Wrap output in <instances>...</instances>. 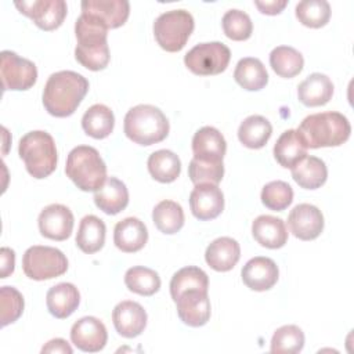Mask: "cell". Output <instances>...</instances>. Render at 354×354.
I'll return each instance as SVG.
<instances>
[{
	"label": "cell",
	"mask_w": 354,
	"mask_h": 354,
	"mask_svg": "<svg viewBox=\"0 0 354 354\" xmlns=\"http://www.w3.org/2000/svg\"><path fill=\"white\" fill-rule=\"evenodd\" d=\"M124 283L130 292L141 296H152L160 289L158 272L142 266L129 268L124 274Z\"/></svg>",
	"instance_id": "e575fe53"
},
{
	"label": "cell",
	"mask_w": 354,
	"mask_h": 354,
	"mask_svg": "<svg viewBox=\"0 0 354 354\" xmlns=\"http://www.w3.org/2000/svg\"><path fill=\"white\" fill-rule=\"evenodd\" d=\"M272 134V126L264 116L250 115L238 129V138L241 144L250 149L263 148Z\"/></svg>",
	"instance_id": "4dcf8cb0"
},
{
	"label": "cell",
	"mask_w": 354,
	"mask_h": 354,
	"mask_svg": "<svg viewBox=\"0 0 354 354\" xmlns=\"http://www.w3.org/2000/svg\"><path fill=\"white\" fill-rule=\"evenodd\" d=\"M105 232L106 228L101 218L93 214L84 216L77 228L76 245L82 252L93 254L102 249L105 243Z\"/></svg>",
	"instance_id": "4316f807"
},
{
	"label": "cell",
	"mask_w": 354,
	"mask_h": 354,
	"mask_svg": "<svg viewBox=\"0 0 354 354\" xmlns=\"http://www.w3.org/2000/svg\"><path fill=\"white\" fill-rule=\"evenodd\" d=\"M270 65L272 71L285 79L295 77L303 69V55L290 46H278L270 53Z\"/></svg>",
	"instance_id": "d6a6232c"
},
{
	"label": "cell",
	"mask_w": 354,
	"mask_h": 354,
	"mask_svg": "<svg viewBox=\"0 0 354 354\" xmlns=\"http://www.w3.org/2000/svg\"><path fill=\"white\" fill-rule=\"evenodd\" d=\"M0 257H1V271L0 278H7L10 274L14 272L15 266V253L10 248H1L0 249Z\"/></svg>",
	"instance_id": "ee69618b"
},
{
	"label": "cell",
	"mask_w": 354,
	"mask_h": 354,
	"mask_svg": "<svg viewBox=\"0 0 354 354\" xmlns=\"http://www.w3.org/2000/svg\"><path fill=\"white\" fill-rule=\"evenodd\" d=\"M18 153L25 163L26 171L35 178H46L57 167V147L47 131L33 130L26 133L19 140Z\"/></svg>",
	"instance_id": "277c9868"
},
{
	"label": "cell",
	"mask_w": 354,
	"mask_h": 354,
	"mask_svg": "<svg viewBox=\"0 0 354 354\" xmlns=\"http://www.w3.org/2000/svg\"><path fill=\"white\" fill-rule=\"evenodd\" d=\"M71 340L84 353H97L106 344V328L95 317H83L72 325Z\"/></svg>",
	"instance_id": "5bb4252c"
},
{
	"label": "cell",
	"mask_w": 354,
	"mask_h": 354,
	"mask_svg": "<svg viewBox=\"0 0 354 354\" xmlns=\"http://www.w3.org/2000/svg\"><path fill=\"white\" fill-rule=\"evenodd\" d=\"M0 308H1V326L15 322L24 311V297L12 286H1L0 289Z\"/></svg>",
	"instance_id": "b9f144b4"
},
{
	"label": "cell",
	"mask_w": 354,
	"mask_h": 354,
	"mask_svg": "<svg viewBox=\"0 0 354 354\" xmlns=\"http://www.w3.org/2000/svg\"><path fill=\"white\" fill-rule=\"evenodd\" d=\"M231 51L221 41L201 43L184 57L185 66L195 75L212 76L224 72L230 64Z\"/></svg>",
	"instance_id": "ba28073f"
},
{
	"label": "cell",
	"mask_w": 354,
	"mask_h": 354,
	"mask_svg": "<svg viewBox=\"0 0 354 354\" xmlns=\"http://www.w3.org/2000/svg\"><path fill=\"white\" fill-rule=\"evenodd\" d=\"M148 171L153 180L167 184L177 180L181 171V160L180 158L169 149H159L149 155Z\"/></svg>",
	"instance_id": "1f68e13d"
},
{
	"label": "cell",
	"mask_w": 354,
	"mask_h": 354,
	"mask_svg": "<svg viewBox=\"0 0 354 354\" xmlns=\"http://www.w3.org/2000/svg\"><path fill=\"white\" fill-rule=\"evenodd\" d=\"M113 112L104 104L91 105L82 118V127L84 133L97 140L108 137L113 131Z\"/></svg>",
	"instance_id": "f546056e"
},
{
	"label": "cell",
	"mask_w": 354,
	"mask_h": 354,
	"mask_svg": "<svg viewBox=\"0 0 354 354\" xmlns=\"http://www.w3.org/2000/svg\"><path fill=\"white\" fill-rule=\"evenodd\" d=\"M124 134L138 145H152L163 141L170 130L165 113L148 104H140L130 108L124 116Z\"/></svg>",
	"instance_id": "3957f363"
},
{
	"label": "cell",
	"mask_w": 354,
	"mask_h": 354,
	"mask_svg": "<svg viewBox=\"0 0 354 354\" xmlns=\"http://www.w3.org/2000/svg\"><path fill=\"white\" fill-rule=\"evenodd\" d=\"M290 232L301 241L318 238L324 230V216L321 210L310 203L296 205L288 216Z\"/></svg>",
	"instance_id": "7c38bea8"
},
{
	"label": "cell",
	"mask_w": 354,
	"mask_h": 354,
	"mask_svg": "<svg viewBox=\"0 0 354 354\" xmlns=\"http://www.w3.org/2000/svg\"><path fill=\"white\" fill-rule=\"evenodd\" d=\"M235 82L248 91H257L266 87L268 73L259 58L245 57L238 61L234 71Z\"/></svg>",
	"instance_id": "f1b7e54d"
},
{
	"label": "cell",
	"mask_w": 354,
	"mask_h": 354,
	"mask_svg": "<svg viewBox=\"0 0 354 354\" xmlns=\"http://www.w3.org/2000/svg\"><path fill=\"white\" fill-rule=\"evenodd\" d=\"M14 6L43 30H54L59 28L68 12L64 0H22L15 1Z\"/></svg>",
	"instance_id": "30bf717a"
},
{
	"label": "cell",
	"mask_w": 354,
	"mask_h": 354,
	"mask_svg": "<svg viewBox=\"0 0 354 354\" xmlns=\"http://www.w3.org/2000/svg\"><path fill=\"white\" fill-rule=\"evenodd\" d=\"M148 241V230L137 217H126L120 220L113 230L115 246L124 253L141 250Z\"/></svg>",
	"instance_id": "ffe728a7"
},
{
	"label": "cell",
	"mask_w": 354,
	"mask_h": 354,
	"mask_svg": "<svg viewBox=\"0 0 354 354\" xmlns=\"http://www.w3.org/2000/svg\"><path fill=\"white\" fill-rule=\"evenodd\" d=\"M152 220L160 232L171 235L183 228L184 212L174 201H160L152 210Z\"/></svg>",
	"instance_id": "836d02e7"
},
{
	"label": "cell",
	"mask_w": 354,
	"mask_h": 354,
	"mask_svg": "<svg viewBox=\"0 0 354 354\" xmlns=\"http://www.w3.org/2000/svg\"><path fill=\"white\" fill-rule=\"evenodd\" d=\"M293 180L304 189H317L325 184L328 178V169L322 159L306 155L292 169Z\"/></svg>",
	"instance_id": "484cf974"
},
{
	"label": "cell",
	"mask_w": 354,
	"mask_h": 354,
	"mask_svg": "<svg viewBox=\"0 0 354 354\" xmlns=\"http://www.w3.org/2000/svg\"><path fill=\"white\" fill-rule=\"evenodd\" d=\"M307 148L339 147L351 133L348 119L340 112H319L306 116L296 130Z\"/></svg>",
	"instance_id": "7a4b0ae2"
},
{
	"label": "cell",
	"mask_w": 354,
	"mask_h": 354,
	"mask_svg": "<svg viewBox=\"0 0 354 354\" xmlns=\"http://www.w3.org/2000/svg\"><path fill=\"white\" fill-rule=\"evenodd\" d=\"M194 30V18L187 10H170L160 14L153 22V36L158 44L177 53L184 48Z\"/></svg>",
	"instance_id": "8992f818"
},
{
	"label": "cell",
	"mask_w": 354,
	"mask_h": 354,
	"mask_svg": "<svg viewBox=\"0 0 354 354\" xmlns=\"http://www.w3.org/2000/svg\"><path fill=\"white\" fill-rule=\"evenodd\" d=\"M0 77L4 91L29 90L37 80V69L32 61L4 50L0 53Z\"/></svg>",
	"instance_id": "9c48e42d"
},
{
	"label": "cell",
	"mask_w": 354,
	"mask_h": 354,
	"mask_svg": "<svg viewBox=\"0 0 354 354\" xmlns=\"http://www.w3.org/2000/svg\"><path fill=\"white\" fill-rule=\"evenodd\" d=\"M76 61L88 71H102L109 64V46L98 48H75Z\"/></svg>",
	"instance_id": "7bdbcfd3"
},
{
	"label": "cell",
	"mask_w": 354,
	"mask_h": 354,
	"mask_svg": "<svg viewBox=\"0 0 354 354\" xmlns=\"http://www.w3.org/2000/svg\"><path fill=\"white\" fill-rule=\"evenodd\" d=\"M80 303V293L73 283L61 282L48 289L46 304L50 314L58 319L68 318L75 313Z\"/></svg>",
	"instance_id": "603a6c76"
},
{
	"label": "cell",
	"mask_w": 354,
	"mask_h": 354,
	"mask_svg": "<svg viewBox=\"0 0 354 354\" xmlns=\"http://www.w3.org/2000/svg\"><path fill=\"white\" fill-rule=\"evenodd\" d=\"M66 176L82 191H97L106 180V166L98 151L90 145L75 147L65 165Z\"/></svg>",
	"instance_id": "5b68a950"
},
{
	"label": "cell",
	"mask_w": 354,
	"mask_h": 354,
	"mask_svg": "<svg viewBox=\"0 0 354 354\" xmlns=\"http://www.w3.org/2000/svg\"><path fill=\"white\" fill-rule=\"evenodd\" d=\"M72 347L68 344L66 340L64 339H53L47 342L46 346H43L41 353H62V354H72Z\"/></svg>",
	"instance_id": "bcb514c9"
},
{
	"label": "cell",
	"mask_w": 354,
	"mask_h": 354,
	"mask_svg": "<svg viewBox=\"0 0 354 354\" xmlns=\"http://www.w3.org/2000/svg\"><path fill=\"white\" fill-rule=\"evenodd\" d=\"M40 234L53 241H65L73 230V214L69 207L53 203L46 206L39 214Z\"/></svg>",
	"instance_id": "4fadbf2b"
},
{
	"label": "cell",
	"mask_w": 354,
	"mask_h": 354,
	"mask_svg": "<svg viewBox=\"0 0 354 354\" xmlns=\"http://www.w3.org/2000/svg\"><path fill=\"white\" fill-rule=\"evenodd\" d=\"M307 155V147L303 144L296 130H285L274 145L275 160L286 169H292Z\"/></svg>",
	"instance_id": "83f0119b"
},
{
	"label": "cell",
	"mask_w": 354,
	"mask_h": 354,
	"mask_svg": "<svg viewBox=\"0 0 354 354\" xmlns=\"http://www.w3.org/2000/svg\"><path fill=\"white\" fill-rule=\"evenodd\" d=\"M22 270L33 281L53 279L66 272L68 259L57 248L35 245L24 253Z\"/></svg>",
	"instance_id": "52a82bcc"
},
{
	"label": "cell",
	"mask_w": 354,
	"mask_h": 354,
	"mask_svg": "<svg viewBox=\"0 0 354 354\" xmlns=\"http://www.w3.org/2000/svg\"><path fill=\"white\" fill-rule=\"evenodd\" d=\"M252 234L257 243L268 249H279L288 242L285 221L279 217L261 214L252 223Z\"/></svg>",
	"instance_id": "44dd1931"
},
{
	"label": "cell",
	"mask_w": 354,
	"mask_h": 354,
	"mask_svg": "<svg viewBox=\"0 0 354 354\" xmlns=\"http://www.w3.org/2000/svg\"><path fill=\"white\" fill-rule=\"evenodd\" d=\"M88 91L87 79L73 71L53 73L43 90V105L55 118L71 116Z\"/></svg>",
	"instance_id": "6da1fadb"
},
{
	"label": "cell",
	"mask_w": 354,
	"mask_h": 354,
	"mask_svg": "<svg viewBox=\"0 0 354 354\" xmlns=\"http://www.w3.org/2000/svg\"><path fill=\"white\" fill-rule=\"evenodd\" d=\"M95 206L106 214H118L129 203V191L123 181L116 177H106L101 188L94 191Z\"/></svg>",
	"instance_id": "d4e9b609"
},
{
	"label": "cell",
	"mask_w": 354,
	"mask_h": 354,
	"mask_svg": "<svg viewBox=\"0 0 354 354\" xmlns=\"http://www.w3.org/2000/svg\"><path fill=\"white\" fill-rule=\"evenodd\" d=\"M82 12L101 21L108 29H115L129 18L130 4L127 0H83Z\"/></svg>",
	"instance_id": "ac0fdd59"
},
{
	"label": "cell",
	"mask_w": 354,
	"mask_h": 354,
	"mask_svg": "<svg viewBox=\"0 0 354 354\" xmlns=\"http://www.w3.org/2000/svg\"><path fill=\"white\" fill-rule=\"evenodd\" d=\"M180 319L192 328L203 326L210 319V300L207 290L188 289L174 300Z\"/></svg>",
	"instance_id": "8fae6325"
},
{
	"label": "cell",
	"mask_w": 354,
	"mask_h": 354,
	"mask_svg": "<svg viewBox=\"0 0 354 354\" xmlns=\"http://www.w3.org/2000/svg\"><path fill=\"white\" fill-rule=\"evenodd\" d=\"M209 278L207 274L195 266H188L178 270L170 281V295L171 299L176 300L178 295L188 289H202L207 290Z\"/></svg>",
	"instance_id": "d590c367"
},
{
	"label": "cell",
	"mask_w": 354,
	"mask_h": 354,
	"mask_svg": "<svg viewBox=\"0 0 354 354\" xmlns=\"http://www.w3.org/2000/svg\"><path fill=\"white\" fill-rule=\"evenodd\" d=\"M189 180L198 184H218L224 176L223 162H205L192 158L188 166Z\"/></svg>",
	"instance_id": "60d3db41"
},
{
	"label": "cell",
	"mask_w": 354,
	"mask_h": 354,
	"mask_svg": "<svg viewBox=\"0 0 354 354\" xmlns=\"http://www.w3.org/2000/svg\"><path fill=\"white\" fill-rule=\"evenodd\" d=\"M223 30L225 36L235 41L248 40L252 36L253 24L250 21V17L241 10L232 8L228 10L221 19Z\"/></svg>",
	"instance_id": "f35d334b"
},
{
	"label": "cell",
	"mask_w": 354,
	"mask_h": 354,
	"mask_svg": "<svg viewBox=\"0 0 354 354\" xmlns=\"http://www.w3.org/2000/svg\"><path fill=\"white\" fill-rule=\"evenodd\" d=\"M333 95V83L324 73H311L297 86V98L306 106H321Z\"/></svg>",
	"instance_id": "cb8c5ba5"
},
{
	"label": "cell",
	"mask_w": 354,
	"mask_h": 354,
	"mask_svg": "<svg viewBox=\"0 0 354 354\" xmlns=\"http://www.w3.org/2000/svg\"><path fill=\"white\" fill-rule=\"evenodd\" d=\"M112 321L120 336L133 339L144 332L147 326V311L137 301L123 300L115 306Z\"/></svg>",
	"instance_id": "2e32d148"
},
{
	"label": "cell",
	"mask_w": 354,
	"mask_h": 354,
	"mask_svg": "<svg viewBox=\"0 0 354 354\" xmlns=\"http://www.w3.org/2000/svg\"><path fill=\"white\" fill-rule=\"evenodd\" d=\"M189 206L198 220H213L224 209V195L216 184H198L189 194Z\"/></svg>",
	"instance_id": "9a60e30c"
},
{
	"label": "cell",
	"mask_w": 354,
	"mask_h": 354,
	"mask_svg": "<svg viewBox=\"0 0 354 354\" xmlns=\"http://www.w3.org/2000/svg\"><path fill=\"white\" fill-rule=\"evenodd\" d=\"M241 257L239 243L230 238L221 236L214 239L205 252V260L214 271L225 272L232 270Z\"/></svg>",
	"instance_id": "7402d4cb"
},
{
	"label": "cell",
	"mask_w": 354,
	"mask_h": 354,
	"mask_svg": "<svg viewBox=\"0 0 354 354\" xmlns=\"http://www.w3.org/2000/svg\"><path fill=\"white\" fill-rule=\"evenodd\" d=\"M243 283L256 292H264L271 289L279 277L277 263L270 257L257 256L250 259L241 271Z\"/></svg>",
	"instance_id": "e0dca14e"
},
{
	"label": "cell",
	"mask_w": 354,
	"mask_h": 354,
	"mask_svg": "<svg viewBox=\"0 0 354 354\" xmlns=\"http://www.w3.org/2000/svg\"><path fill=\"white\" fill-rule=\"evenodd\" d=\"M296 18L308 28H322L329 22L330 6L325 0H303L295 8Z\"/></svg>",
	"instance_id": "8d00e7d4"
},
{
	"label": "cell",
	"mask_w": 354,
	"mask_h": 354,
	"mask_svg": "<svg viewBox=\"0 0 354 354\" xmlns=\"http://www.w3.org/2000/svg\"><path fill=\"white\" fill-rule=\"evenodd\" d=\"M304 347V333L296 325H283L278 328L271 339V353H300Z\"/></svg>",
	"instance_id": "74e56055"
},
{
	"label": "cell",
	"mask_w": 354,
	"mask_h": 354,
	"mask_svg": "<svg viewBox=\"0 0 354 354\" xmlns=\"http://www.w3.org/2000/svg\"><path fill=\"white\" fill-rule=\"evenodd\" d=\"M227 151L224 136L212 126L201 127L192 138L194 158L205 162H223Z\"/></svg>",
	"instance_id": "d6986e66"
},
{
	"label": "cell",
	"mask_w": 354,
	"mask_h": 354,
	"mask_svg": "<svg viewBox=\"0 0 354 354\" xmlns=\"http://www.w3.org/2000/svg\"><path fill=\"white\" fill-rule=\"evenodd\" d=\"M288 1L286 0H266V1H254V6L260 10V12L267 15H277L279 14L285 7Z\"/></svg>",
	"instance_id": "f6af8a7d"
},
{
	"label": "cell",
	"mask_w": 354,
	"mask_h": 354,
	"mask_svg": "<svg viewBox=\"0 0 354 354\" xmlns=\"http://www.w3.org/2000/svg\"><path fill=\"white\" fill-rule=\"evenodd\" d=\"M293 201L292 187L281 180L266 184L261 189V202L274 212L285 210Z\"/></svg>",
	"instance_id": "ab89813d"
}]
</instances>
